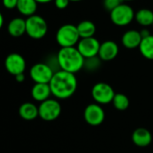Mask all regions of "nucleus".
<instances>
[{
	"instance_id": "aec40b11",
	"label": "nucleus",
	"mask_w": 153,
	"mask_h": 153,
	"mask_svg": "<svg viewBox=\"0 0 153 153\" xmlns=\"http://www.w3.org/2000/svg\"><path fill=\"white\" fill-rule=\"evenodd\" d=\"M134 20L141 26H150L153 25V11L148 8H141L135 13Z\"/></svg>"
},
{
	"instance_id": "4be33fe9",
	"label": "nucleus",
	"mask_w": 153,
	"mask_h": 153,
	"mask_svg": "<svg viewBox=\"0 0 153 153\" xmlns=\"http://www.w3.org/2000/svg\"><path fill=\"white\" fill-rule=\"evenodd\" d=\"M112 103L114 105V107L118 111H125L130 105V100L128 97L122 93L115 94Z\"/></svg>"
},
{
	"instance_id": "ddd939ff",
	"label": "nucleus",
	"mask_w": 153,
	"mask_h": 153,
	"mask_svg": "<svg viewBox=\"0 0 153 153\" xmlns=\"http://www.w3.org/2000/svg\"><path fill=\"white\" fill-rule=\"evenodd\" d=\"M142 37L137 30H128L122 36V44L129 50L139 48Z\"/></svg>"
},
{
	"instance_id": "c756f323",
	"label": "nucleus",
	"mask_w": 153,
	"mask_h": 153,
	"mask_svg": "<svg viewBox=\"0 0 153 153\" xmlns=\"http://www.w3.org/2000/svg\"><path fill=\"white\" fill-rule=\"evenodd\" d=\"M3 25H4V16L1 14V12H0V29L3 27Z\"/></svg>"
},
{
	"instance_id": "393cba45",
	"label": "nucleus",
	"mask_w": 153,
	"mask_h": 153,
	"mask_svg": "<svg viewBox=\"0 0 153 153\" xmlns=\"http://www.w3.org/2000/svg\"><path fill=\"white\" fill-rule=\"evenodd\" d=\"M18 0H2V4L7 9H15L17 7Z\"/></svg>"
},
{
	"instance_id": "c85d7f7f",
	"label": "nucleus",
	"mask_w": 153,
	"mask_h": 153,
	"mask_svg": "<svg viewBox=\"0 0 153 153\" xmlns=\"http://www.w3.org/2000/svg\"><path fill=\"white\" fill-rule=\"evenodd\" d=\"M35 1L38 4H47V3H50L51 1H54V0H35Z\"/></svg>"
},
{
	"instance_id": "6e6552de",
	"label": "nucleus",
	"mask_w": 153,
	"mask_h": 153,
	"mask_svg": "<svg viewBox=\"0 0 153 153\" xmlns=\"http://www.w3.org/2000/svg\"><path fill=\"white\" fill-rule=\"evenodd\" d=\"M39 116L47 122L54 121L61 114V105L56 99H47L39 105Z\"/></svg>"
},
{
	"instance_id": "a878e982",
	"label": "nucleus",
	"mask_w": 153,
	"mask_h": 153,
	"mask_svg": "<svg viewBox=\"0 0 153 153\" xmlns=\"http://www.w3.org/2000/svg\"><path fill=\"white\" fill-rule=\"evenodd\" d=\"M54 5H55L56 8L62 10L68 7L69 0H54Z\"/></svg>"
},
{
	"instance_id": "423d86ee",
	"label": "nucleus",
	"mask_w": 153,
	"mask_h": 153,
	"mask_svg": "<svg viewBox=\"0 0 153 153\" xmlns=\"http://www.w3.org/2000/svg\"><path fill=\"white\" fill-rule=\"evenodd\" d=\"M114 88L107 83L99 82L94 85L91 90V96L95 102L100 105H107L113 102L114 97Z\"/></svg>"
},
{
	"instance_id": "39448f33",
	"label": "nucleus",
	"mask_w": 153,
	"mask_h": 153,
	"mask_svg": "<svg viewBox=\"0 0 153 153\" xmlns=\"http://www.w3.org/2000/svg\"><path fill=\"white\" fill-rule=\"evenodd\" d=\"M135 17L133 8L126 4H121L110 12V19L116 26H126L130 25Z\"/></svg>"
},
{
	"instance_id": "9b49d317",
	"label": "nucleus",
	"mask_w": 153,
	"mask_h": 153,
	"mask_svg": "<svg viewBox=\"0 0 153 153\" xmlns=\"http://www.w3.org/2000/svg\"><path fill=\"white\" fill-rule=\"evenodd\" d=\"M5 67L8 73L16 76L24 74L26 68V62L22 55L18 53H11L6 58Z\"/></svg>"
},
{
	"instance_id": "f3484780",
	"label": "nucleus",
	"mask_w": 153,
	"mask_h": 153,
	"mask_svg": "<svg viewBox=\"0 0 153 153\" xmlns=\"http://www.w3.org/2000/svg\"><path fill=\"white\" fill-rule=\"evenodd\" d=\"M38 7V3L35 0H18L16 9L18 12L27 17L34 16Z\"/></svg>"
},
{
	"instance_id": "a211bd4d",
	"label": "nucleus",
	"mask_w": 153,
	"mask_h": 153,
	"mask_svg": "<svg viewBox=\"0 0 153 153\" xmlns=\"http://www.w3.org/2000/svg\"><path fill=\"white\" fill-rule=\"evenodd\" d=\"M19 115L26 121L34 120L39 116V108L33 103H24L19 107Z\"/></svg>"
},
{
	"instance_id": "5701e85b",
	"label": "nucleus",
	"mask_w": 153,
	"mask_h": 153,
	"mask_svg": "<svg viewBox=\"0 0 153 153\" xmlns=\"http://www.w3.org/2000/svg\"><path fill=\"white\" fill-rule=\"evenodd\" d=\"M101 62H102V60L100 59V58L98 56L93 57V58L85 59V62H84L83 68L86 69V70H88V71H89V72L97 71L100 68Z\"/></svg>"
},
{
	"instance_id": "f257e3e1",
	"label": "nucleus",
	"mask_w": 153,
	"mask_h": 153,
	"mask_svg": "<svg viewBox=\"0 0 153 153\" xmlns=\"http://www.w3.org/2000/svg\"><path fill=\"white\" fill-rule=\"evenodd\" d=\"M51 95L58 99H68L71 97L78 88V80L75 74L59 70L56 71L49 83Z\"/></svg>"
},
{
	"instance_id": "0eeeda50",
	"label": "nucleus",
	"mask_w": 153,
	"mask_h": 153,
	"mask_svg": "<svg viewBox=\"0 0 153 153\" xmlns=\"http://www.w3.org/2000/svg\"><path fill=\"white\" fill-rule=\"evenodd\" d=\"M53 69L47 63H36L30 69L31 79L35 84H49L54 75Z\"/></svg>"
},
{
	"instance_id": "7ed1b4c3",
	"label": "nucleus",
	"mask_w": 153,
	"mask_h": 153,
	"mask_svg": "<svg viewBox=\"0 0 153 153\" xmlns=\"http://www.w3.org/2000/svg\"><path fill=\"white\" fill-rule=\"evenodd\" d=\"M80 40L76 25L66 24L61 25L56 33V42L61 48L75 47Z\"/></svg>"
},
{
	"instance_id": "1a4fd4ad",
	"label": "nucleus",
	"mask_w": 153,
	"mask_h": 153,
	"mask_svg": "<svg viewBox=\"0 0 153 153\" xmlns=\"http://www.w3.org/2000/svg\"><path fill=\"white\" fill-rule=\"evenodd\" d=\"M100 45L101 43L95 37L84 38L79 40V43L76 44V49L79 50L84 59H88L98 56Z\"/></svg>"
},
{
	"instance_id": "dca6fc26",
	"label": "nucleus",
	"mask_w": 153,
	"mask_h": 153,
	"mask_svg": "<svg viewBox=\"0 0 153 153\" xmlns=\"http://www.w3.org/2000/svg\"><path fill=\"white\" fill-rule=\"evenodd\" d=\"M33 98L37 102H44L50 98L51 95L49 84H35L31 91Z\"/></svg>"
},
{
	"instance_id": "2eb2a0df",
	"label": "nucleus",
	"mask_w": 153,
	"mask_h": 153,
	"mask_svg": "<svg viewBox=\"0 0 153 153\" xmlns=\"http://www.w3.org/2000/svg\"><path fill=\"white\" fill-rule=\"evenodd\" d=\"M7 32L13 37H21L22 35L26 33L25 20L21 17L13 18L7 25Z\"/></svg>"
},
{
	"instance_id": "20e7f679",
	"label": "nucleus",
	"mask_w": 153,
	"mask_h": 153,
	"mask_svg": "<svg viewBox=\"0 0 153 153\" xmlns=\"http://www.w3.org/2000/svg\"><path fill=\"white\" fill-rule=\"evenodd\" d=\"M26 22V34L34 40L42 39L48 32V25L46 20L38 15L27 17Z\"/></svg>"
},
{
	"instance_id": "6ab92c4d",
	"label": "nucleus",
	"mask_w": 153,
	"mask_h": 153,
	"mask_svg": "<svg viewBox=\"0 0 153 153\" xmlns=\"http://www.w3.org/2000/svg\"><path fill=\"white\" fill-rule=\"evenodd\" d=\"M76 29H78L80 39L94 37L96 31H97L96 25L92 21H89V20L81 21L76 25Z\"/></svg>"
},
{
	"instance_id": "bb28decb",
	"label": "nucleus",
	"mask_w": 153,
	"mask_h": 153,
	"mask_svg": "<svg viewBox=\"0 0 153 153\" xmlns=\"http://www.w3.org/2000/svg\"><path fill=\"white\" fill-rule=\"evenodd\" d=\"M140 33V35H141V37H142V38H145V37H148V36H149V35H150L149 31V30H147V29H143V30H141Z\"/></svg>"
},
{
	"instance_id": "412c9836",
	"label": "nucleus",
	"mask_w": 153,
	"mask_h": 153,
	"mask_svg": "<svg viewBox=\"0 0 153 153\" xmlns=\"http://www.w3.org/2000/svg\"><path fill=\"white\" fill-rule=\"evenodd\" d=\"M139 50L142 57L147 59L153 60V35L142 38L139 46Z\"/></svg>"
},
{
	"instance_id": "b1692460",
	"label": "nucleus",
	"mask_w": 153,
	"mask_h": 153,
	"mask_svg": "<svg viewBox=\"0 0 153 153\" xmlns=\"http://www.w3.org/2000/svg\"><path fill=\"white\" fill-rule=\"evenodd\" d=\"M122 4L121 0H104L103 5L105 10H107L109 13L113 11L114 8H116L119 5Z\"/></svg>"
},
{
	"instance_id": "2f4dec72",
	"label": "nucleus",
	"mask_w": 153,
	"mask_h": 153,
	"mask_svg": "<svg viewBox=\"0 0 153 153\" xmlns=\"http://www.w3.org/2000/svg\"><path fill=\"white\" fill-rule=\"evenodd\" d=\"M122 2H130V1H134V0H121Z\"/></svg>"
},
{
	"instance_id": "f8f14e48",
	"label": "nucleus",
	"mask_w": 153,
	"mask_h": 153,
	"mask_svg": "<svg viewBox=\"0 0 153 153\" xmlns=\"http://www.w3.org/2000/svg\"><path fill=\"white\" fill-rule=\"evenodd\" d=\"M119 53V46L114 41H105L101 43L98 57L102 61H110L114 59Z\"/></svg>"
},
{
	"instance_id": "cd10ccee",
	"label": "nucleus",
	"mask_w": 153,
	"mask_h": 153,
	"mask_svg": "<svg viewBox=\"0 0 153 153\" xmlns=\"http://www.w3.org/2000/svg\"><path fill=\"white\" fill-rule=\"evenodd\" d=\"M16 79L18 82H23L25 80V74H20L16 76Z\"/></svg>"
},
{
	"instance_id": "7c9ffc66",
	"label": "nucleus",
	"mask_w": 153,
	"mask_h": 153,
	"mask_svg": "<svg viewBox=\"0 0 153 153\" xmlns=\"http://www.w3.org/2000/svg\"><path fill=\"white\" fill-rule=\"evenodd\" d=\"M83 1V0H69V2H80Z\"/></svg>"
},
{
	"instance_id": "9d476101",
	"label": "nucleus",
	"mask_w": 153,
	"mask_h": 153,
	"mask_svg": "<svg viewBox=\"0 0 153 153\" xmlns=\"http://www.w3.org/2000/svg\"><path fill=\"white\" fill-rule=\"evenodd\" d=\"M105 114L102 106L98 104L88 105L84 111V119L91 126H98L103 123Z\"/></svg>"
},
{
	"instance_id": "473e14b6",
	"label": "nucleus",
	"mask_w": 153,
	"mask_h": 153,
	"mask_svg": "<svg viewBox=\"0 0 153 153\" xmlns=\"http://www.w3.org/2000/svg\"><path fill=\"white\" fill-rule=\"evenodd\" d=\"M152 27H153V25H152Z\"/></svg>"
},
{
	"instance_id": "4468645a",
	"label": "nucleus",
	"mask_w": 153,
	"mask_h": 153,
	"mask_svg": "<svg viewBox=\"0 0 153 153\" xmlns=\"http://www.w3.org/2000/svg\"><path fill=\"white\" fill-rule=\"evenodd\" d=\"M131 140L136 146L143 148L150 144L152 140V135L149 130L145 128H138L132 132Z\"/></svg>"
},
{
	"instance_id": "f03ea898",
	"label": "nucleus",
	"mask_w": 153,
	"mask_h": 153,
	"mask_svg": "<svg viewBox=\"0 0 153 153\" xmlns=\"http://www.w3.org/2000/svg\"><path fill=\"white\" fill-rule=\"evenodd\" d=\"M59 68L61 70L75 74L84 67L85 59L76 47L60 48L57 54Z\"/></svg>"
}]
</instances>
